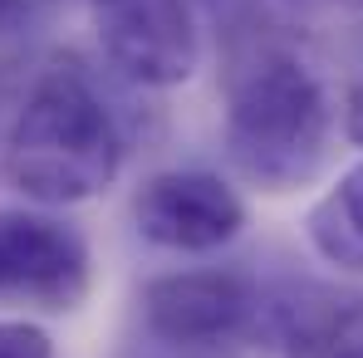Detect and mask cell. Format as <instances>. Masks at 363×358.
Listing matches in <instances>:
<instances>
[{"mask_svg":"<svg viewBox=\"0 0 363 358\" xmlns=\"http://www.w3.org/2000/svg\"><path fill=\"white\" fill-rule=\"evenodd\" d=\"M334 142L329 84L300 50L280 40H245L226 64V128L231 167L260 191H295L319 177Z\"/></svg>","mask_w":363,"mask_h":358,"instance_id":"1","label":"cell"},{"mask_svg":"<svg viewBox=\"0 0 363 358\" xmlns=\"http://www.w3.org/2000/svg\"><path fill=\"white\" fill-rule=\"evenodd\" d=\"M123 167V128L94 79L74 64L45 69L5 138V177L35 206H79Z\"/></svg>","mask_w":363,"mask_h":358,"instance_id":"2","label":"cell"},{"mask_svg":"<svg viewBox=\"0 0 363 358\" xmlns=\"http://www.w3.org/2000/svg\"><path fill=\"white\" fill-rule=\"evenodd\" d=\"M143 329L167 349H226L260 329L265 295L241 270H172L143 285Z\"/></svg>","mask_w":363,"mask_h":358,"instance_id":"3","label":"cell"},{"mask_svg":"<svg viewBox=\"0 0 363 358\" xmlns=\"http://www.w3.org/2000/svg\"><path fill=\"white\" fill-rule=\"evenodd\" d=\"M108 64L143 89H177L201 64V25L191 0H89Z\"/></svg>","mask_w":363,"mask_h":358,"instance_id":"4","label":"cell"},{"mask_svg":"<svg viewBox=\"0 0 363 358\" xmlns=\"http://www.w3.org/2000/svg\"><path fill=\"white\" fill-rule=\"evenodd\" d=\"M89 240L55 211H0V299L64 314L89 295Z\"/></svg>","mask_w":363,"mask_h":358,"instance_id":"5","label":"cell"},{"mask_svg":"<svg viewBox=\"0 0 363 358\" xmlns=\"http://www.w3.org/2000/svg\"><path fill=\"white\" fill-rule=\"evenodd\" d=\"M133 226L147 245L177 255H211L241 236L245 201L221 172L172 167V172H152L133 191Z\"/></svg>","mask_w":363,"mask_h":358,"instance_id":"6","label":"cell"},{"mask_svg":"<svg viewBox=\"0 0 363 358\" xmlns=\"http://www.w3.org/2000/svg\"><path fill=\"white\" fill-rule=\"evenodd\" d=\"M304 236L334 270L363 275V162L339 172V181L309 206Z\"/></svg>","mask_w":363,"mask_h":358,"instance_id":"7","label":"cell"},{"mask_svg":"<svg viewBox=\"0 0 363 358\" xmlns=\"http://www.w3.org/2000/svg\"><path fill=\"white\" fill-rule=\"evenodd\" d=\"M0 358H55V339L30 319H0Z\"/></svg>","mask_w":363,"mask_h":358,"instance_id":"8","label":"cell"},{"mask_svg":"<svg viewBox=\"0 0 363 358\" xmlns=\"http://www.w3.org/2000/svg\"><path fill=\"white\" fill-rule=\"evenodd\" d=\"M344 138L363 147V74L354 79V89H349V99H344Z\"/></svg>","mask_w":363,"mask_h":358,"instance_id":"9","label":"cell"},{"mask_svg":"<svg viewBox=\"0 0 363 358\" xmlns=\"http://www.w3.org/2000/svg\"><path fill=\"white\" fill-rule=\"evenodd\" d=\"M324 358H363V324H359V329H349V334H344Z\"/></svg>","mask_w":363,"mask_h":358,"instance_id":"10","label":"cell"},{"mask_svg":"<svg viewBox=\"0 0 363 358\" xmlns=\"http://www.w3.org/2000/svg\"><path fill=\"white\" fill-rule=\"evenodd\" d=\"M25 5H30V0H0V30H5V25H10V20H15Z\"/></svg>","mask_w":363,"mask_h":358,"instance_id":"11","label":"cell"},{"mask_svg":"<svg viewBox=\"0 0 363 358\" xmlns=\"http://www.w3.org/2000/svg\"><path fill=\"white\" fill-rule=\"evenodd\" d=\"M339 5H354V10H363V0H339Z\"/></svg>","mask_w":363,"mask_h":358,"instance_id":"12","label":"cell"}]
</instances>
